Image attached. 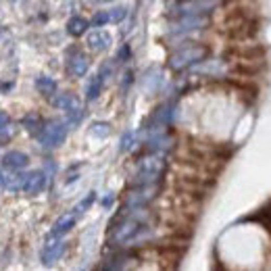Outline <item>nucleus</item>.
Listing matches in <instances>:
<instances>
[{
    "label": "nucleus",
    "mask_w": 271,
    "mask_h": 271,
    "mask_svg": "<svg viewBox=\"0 0 271 271\" xmlns=\"http://www.w3.org/2000/svg\"><path fill=\"white\" fill-rule=\"evenodd\" d=\"M207 57V48L205 46H198V44H188V46H182L179 50H175L169 59L171 69H184V67L205 59Z\"/></svg>",
    "instance_id": "1"
},
{
    "label": "nucleus",
    "mask_w": 271,
    "mask_h": 271,
    "mask_svg": "<svg viewBox=\"0 0 271 271\" xmlns=\"http://www.w3.org/2000/svg\"><path fill=\"white\" fill-rule=\"evenodd\" d=\"M65 136H67V127H65V125H61V123H50V125H46V127L42 129L40 142H42L44 146H59V144H63Z\"/></svg>",
    "instance_id": "2"
},
{
    "label": "nucleus",
    "mask_w": 271,
    "mask_h": 271,
    "mask_svg": "<svg viewBox=\"0 0 271 271\" xmlns=\"http://www.w3.org/2000/svg\"><path fill=\"white\" fill-rule=\"evenodd\" d=\"M3 165L11 171H19V169H23L28 165V154L19 152V150H11L3 156Z\"/></svg>",
    "instance_id": "3"
},
{
    "label": "nucleus",
    "mask_w": 271,
    "mask_h": 271,
    "mask_svg": "<svg viewBox=\"0 0 271 271\" xmlns=\"http://www.w3.org/2000/svg\"><path fill=\"white\" fill-rule=\"evenodd\" d=\"M44 186H46V175H44L42 171H34L25 177V184H23V190L28 194H38L44 190Z\"/></svg>",
    "instance_id": "4"
},
{
    "label": "nucleus",
    "mask_w": 271,
    "mask_h": 271,
    "mask_svg": "<svg viewBox=\"0 0 271 271\" xmlns=\"http://www.w3.org/2000/svg\"><path fill=\"white\" fill-rule=\"evenodd\" d=\"M63 251H65V244L63 242H48L46 246H44V251H42V261L46 263V265H50L57 259H61Z\"/></svg>",
    "instance_id": "5"
},
{
    "label": "nucleus",
    "mask_w": 271,
    "mask_h": 271,
    "mask_svg": "<svg viewBox=\"0 0 271 271\" xmlns=\"http://www.w3.org/2000/svg\"><path fill=\"white\" fill-rule=\"evenodd\" d=\"M111 44V36L106 32H92L88 36V46L92 50H104Z\"/></svg>",
    "instance_id": "6"
},
{
    "label": "nucleus",
    "mask_w": 271,
    "mask_h": 271,
    "mask_svg": "<svg viewBox=\"0 0 271 271\" xmlns=\"http://www.w3.org/2000/svg\"><path fill=\"white\" fill-rule=\"evenodd\" d=\"M69 71L73 75H77V77L86 75V71H88V59H86V55H75L69 61Z\"/></svg>",
    "instance_id": "7"
},
{
    "label": "nucleus",
    "mask_w": 271,
    "mask_h": 271,
    "mask_svg": "<svg viewBox=\"0 0 271 271\" xmlns=\"http://www.w3.org/2000/svg\"><path fill=\"white\" fill-rule=\"evenodd\" d=\"M75 225V217L73 215H65L61 217L57 223H55V228H52V236H61V234H67L71 228Z\"/></svg>",
    "instance_id": "8"
},
{
    "label": "nucleus",
    "mask_w": 271,
    "mask_h": 271,
    "mask_svg": "<svg viewBox=\"0 0 271 271\" xmlns=\"http://www.w3.org/2000/svg\"><path fill=\"white\" fill-rule=\"evenodd\" d=\"M52 102H55V106L65 109V111H77L79 109V104H77V100H75L73 94H59Z\"/></svg>",
    "instance_id": "9"
},
{
    "label": "nucleus",
    "mask_w": 271,
    "mask_h": 271,
    "mask_svg": "<svg viewBox=\"0 0 271 271\" xmlns=\"http://www.w3.org/2000/svg\"><path fill=\"white\" fill-rule=\"evenodd\" d=\"M88 25H90V23H88L86 19H82V17H73V19L69 21V23H67V32L77 38V36H82V34L88 30Z\"/></svg>",
    "instance_id": "10"
},
{
    "label": "nucleus",
    "mask_w": 271,
    "mask_h": 271,
    "mask_svg": "<svg viewBox=\"0 0 271 271\" xmlns=\"http://www.w3.org/2000/svg\"><path fill=\"white\" fill-rule=\"evenodd\" d=\"M36 86H38V90H40V92H42L44 96L55 94V90H57V84H55L50 77H46V75L38 77V79H36Z\"/></svg>",
    "instance_id": "11"
},
{
    "label": "nucleus",
    "mask_w": 271,
    "mask_h": 271,
    "mask_svg": "<svg viewBox=\"0 0 271 271\" xmlns=\"http://www.w3.org/2000/svg\"><path fill=\"white\" fill-rule=\"evenodd\" d=\"M100 90H102V75H96V77H92V82H90V86H88V98L90 100L98 98Z\"/></svg>",
    "instance_id": "12"
},
{
    "label": "nucleus",
    "mask_w": 271,
    "mask_h": 271,
    "mask_svg": "<svg viewBox=\"0 0 271 271\" xmlns=\"http://www.w3.org/2000/svg\"><path fill=\"white\" fill-rule=\"evenodd\" d=\"M92 133L98 136V138H104V136H109V125L106 123H94L92 125Z\"/></svg>",
    "instance_id": "13"
},
{
    "label": "nucleus",
    "mask_w": 271,
    "mask_h": 271,
    "mask_svg": "<svg viewBox=\"0 0 271 271\" xmlns=\"http://www.w3.org/2000/svg\"><path fill=\"white\" fill-rule=\"evenodd\" d=\"M129 146H131V133H127L125 138L121 140V150H127Z\"/></svg>",
    "instance_id": "14"
},
{
    "label": "nucleus",
    "mask_w": 271,
    "mask_h": 271,
    "mask_svg": "<svg viewBox=\"0 0 271 271\" xmlns=\"http://www.w3.org/2000/svg\"><path fill=\"white\" fill-rule=\"evenodd\" d=\"M9 123V117H7V113H3V111H0V129H3L5 125Z\"/></svg>",
    "instance_id": "15"
},
{
    "label": "nucleus",
    "mask_w": 271,
    "mask_h": 271,
    "mask_svg": "<svg viewBox=\"0 0 271 271\" xmlns=\"http://www.w3.org/2000/svg\"><path fill=\"white\" fill-rule=\"evenodd\" d=\"M92 3H109V0H92Z\"/></svg>",
    "instance_id": "16"
},
{
    "label": "nucleus",
    "mask_w": 271,
    "mask_h": 271,
    "mask_svg": "<svg viewBox=\"0 0 271 271\" xmlns=\"http://www.w3.org/2000/svg\"><path fill=\"white\" fill-rule=\"evenodd\" d=\"M15 3H21V0H15Z\"/></svg>",
    "instance_id": "17"
}]
</instances>
